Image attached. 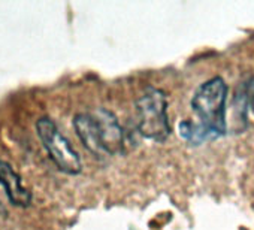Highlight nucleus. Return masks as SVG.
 I'll return each instance as SVG.
<instances>
[{
	"instance_id": "nucleus-1",
	"label": "nucleus",
	"mask_w": 254,
	"mask_h": 230,
	"mask_svg": "<svg viewBox=\"0 0 254 230\" xmlns=\"http://www.w3.org/2000/svg\"><path fill=\"white\" fill-rule=\"evenodd\" d=\"M226 102L227 84L221 76H212L202 82L191 97V111L199 121H181L178 124L180 136L193 145L224 136L227 133Z\"/></svg>"
},
{
	"instance_id": "nucleus-2",
	"label": "nucleus",
	"mask_w": 254,
	"mask_h": 230,
	"mask_svg": "<svg viewBox=\"0 0 254 230\" xmlns=\"http://www.w3.org/2000/svg\"><path fill=\"white\" fill-rule=\"evenodd\" d=\"M73 129L82 145L96 157L123 153V127L120 126L114 112L106 108L76 114L73 118Z\"/></svg>"
},
{
	"instance_id": "nucleus-3",
	"label": "nucleus",
	"mask_w": 254,
	"mask_h": 230,
	"mask_svg": "<svg viewBox=\"0 0 254 230\" xmlns=\"http://www.w3.org/2000/svg\"><path fill=\"white\" fill-rule=\"evenodd\" d=\"M139 133L154 142H165L171 135L168 99L163 90L147 87L135 103Z\"/></svg>"
},
{
	"instance_id": "nucleus-4",
	"label": "nucleus",
	"mask_w": 254,
	"mask_h": 230,
	"mask_svg": "<svg viewBox=\"0 0 254 230\" xmlns=\"http://www.w3.org/2000/svg\"><path fill=\"white\" fill-rule=\"evenodd\" d=\"M36 132L42 147L59 171L67 175H78L82 171L79 154L50 117H41L36 121Z\"/></svg>"
},
{
	"instance_id": "nucleus-5",
	"label": "nucleus",
	"mask_w": 254,
	"mask_h": 230,
	"mask_svg": "<svg viewBox=\"0 0 254 230\" xmlns=\"http://www.w3.org/2000/svg\"><path fill=\"white\" fill-rule=\"evenodd\" d=\"M0 185L3 187L14 206L27 208L32 205V193L23 185L21 176L14 171V168L3 160H0Z\"/></svg>"
},
{
	"instance_id": "nucleus-6",
	"label": "nucleus",
	"mask_w": 254,
	"mask_h": 230,
	"mask_svg": "<svg viewBox=\"0 0 254 230\" xmlns=\"http://www.w3.org/2000/svg\"><path fill=\"white\" fill-rule=\"evenodd\" d=\"M251 109H253V112H254V99H253V102H251Z\"/></svg>"
}]
</instances>
